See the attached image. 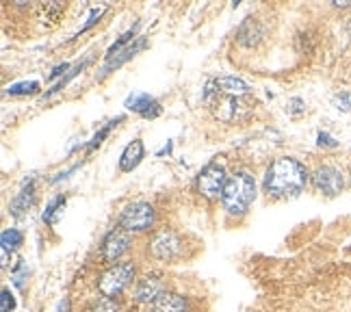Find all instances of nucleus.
Wrapping results in <instances>:
<instances>
[{"label":"nucleus","mask_w":351,"mask_h":312,"mask_svg":"<svg viewBox=\"0 0 351 312\" xmlns=\"http://www.w3.org/2000/svg\"><path fill=\"white\" fill-rule=\"evenodd\" d=\"M308 182V171L304 163H300L293 156H280L271 165L267 167L265 173V193L274 200H289L297 197Z\"/></svg>","instance_id":"1"},{"label":"nucleus","mask_w":351,"mask_h":312,"mask_svg":"<svg viewBox=\"0 0 351 312\" xmlns=\"http://www.w3.org/2000/svg\"><path fill=\"white\" fill-rule=\"evenodd\" d=\"M256 200V182L247 171L232 173L226 182L221 204L230 217H243Z\"/></svg>","instance_id":"2"},{"label":"nucleus","mask_w":351,"mask_h":312,"mask_svg":"<svg viewBox=\"0 0 351 312\" xmlns=\"http://www.w3.org/2000/svg\"><path fill=\"white\" fill-rule=\"evenodd\" d=\"M134 282H137V265L132 261H119L102 271L96 287L102 297L115 300V297H119L128 287H132Z\"/></svg>","instance_id":"3"},{"label":"nucleus","mask_w":351,"mask_h":312,"mask_svg":"<svg viewBox=\"0 0 351 312\" xmlns=\"http://www.w3.org/2000/svg\"><path fill=\"white\" fill-rule=\"evenodd\" d=\"M156 221V211L152 204L147 202H132L119 215L117 226L121 230H126L128 235H141V232H150Z\"/></svg>","instance_id":"4"},{"label":"nucleus","mask_w":351,"mask_h":312,"mask_svg":"<svg viewBox=\"0 0 351 312\" xmlns=\"http://www.w3.org/2000/svg\"><path fill=\"white\" fill-rule=\"evenodd\" d=\"M147 252L156 261L173 263L184 254V239L178 232H173V230H158V232L152 235L150 243H147Z\"/></svg>","instance_id":"5"},{"label":"nucleus","mask_w":351,"mask_h":312,"mask_svg":"<svg viewBox=\"0 0 351 312\" xmlns=\"http://www.w3.org/2000/svg\"><path fill=\"white\" fill-rule=\"evenodd\" d=\"M228 182L226 176V167L221 163H208L206 167H202V171L197 173V193L206 200H221L223 189Z\"/></svg>","instance_id":"6"},{"label":"nucleus","mask_w":351,"mask_h":312,"mask_svg":"<svg viewBox=\"0 0 351 312\" xmlns=\"http://www.w3.org/2000/svg\"><path fill=\"white\" fill-rule=\"evenodd\" d=\"M130 245H132V237L126 232V230H121L119 226L113 228L109 235L102 239V245H100V256L106 265H115L119 263L124 256L130 252Z\"/></svg>","instance_id":"7"},{"label":"nucleus","mask_w":351,"mask_h":312,"mask_svg":"<svg viewBox=\"0 0 351 312\" xmlns=\"http://www.w3.org/2000/svg\"><path fill=\"white\" fill-rule=\"evenodd\" d=\"M313 184L319 193L328 197H336L345 187V176L334 165H321L313 171Z\"/></svg>","instance_id":"8"},{"label":"nucleus","mask_w":351,"mask_h":312,"mask_svg":"<svg viewBox=\"0 0 351 312\" xmlns=\"http://www.w3.org/2000/svg\"><path fill=\"white\" fill-rule=\"evenodd\" d=\"M165 282L158 274H147L143 278H137L132 284V302L137 304H147L150 306L160 293H165Z\"/></svg>","instance_id":"9"},{"label":"nucleus","mask_w":351,"mask_h":312,"mask_svg":"<svg viewBox=\"0 0 351 312\" xmlns=\"http://www.w3.org/2000/svg\"><path fill=\"white\" fill-rule=\"evenodd\" d=\"M147 308H150V312H186L189 304H186L184 295L165 291V293H160Z\"/></svg>","instance_id":"10"},{"label":"nucleus","mask_w":351,"mask_h":312,"mask_svg":"<svg viewBox=\"0 0 351 312\" xmlns=\"http://www.w3.org/2000/svg\"><path fill=\"white\" fill-rule=\"evenodd\" d=\"M33 202H35V180H26L20 189V193L11 200L9 213L16 217V219H20V217H24L26 213H29Z\"/></svg>","instance_id":"11"},{"label":"nucleus","mask_w":351,"mask_h":312,"mask_svg":"<svg viewBox=\"0 0 351 312\" xmlns=\"http://www.w3.org/2000/svg\"><path fill=\"white\" fill-rule=\"evenodd\" d=\"M145 46H147L145 37H137L130 46H126L124 50H119L117 54H113L111 59H106V65L102 67V76H104V74H109V72H113V70H117V67H121L126 61H130V59L134 57V54L141 52Z\"/></svg>","instance_id":"12"},{"label":"nucleus","mask_w":351,"mask_h":312,"mask_svg":"<svg viewBox=\"0 0 351 312\" xmlns=\"http://www.w3.org/2000/svg\"><path fill=\"white\" fill-rule=\"evenodd\" d=\"M143 154H145V147H143V141L141 139H134L132 143H128L124 147V152H121V158H119V169L128 173L132 169L139 167V163L143 160Z\"/></svg>","instance_id":"13"},{"label":"nucleus","mask_w":351,"mask_h":312,"mask_svg":"<svg viewBox=\"0 0 351 312\" xmlns=\"http://www.w3.org/2000/svg\"><path fill=\"white\" fill-rule=\"evenodd\" d=\"M215 85H217L219 91L228 93L230 98H241V96H245V93H250V85L239 76H219V78H215Z\"/></svg>","instance_id":"14"},{"label":"nucleus","mask_w":351,"mask_h":312,"mask_svg":"<svg viewBox=\"0 0 351 312\" xmlns=\"http://www.w3.org/2000/svg\"><path fill=\"white\" fill-rule=\"evenodd\" d=\"M156 100L150 96V93H143V91H132L130 96L126 98L124 106L128 108V111H134V113H139L143 115L147 108H150Z\"/></svg>","instance_id":"15"},{"label":"nucleus","mask_w":351,"mask_h":312,"mask_svg":"<svg viewBox=\"0 0 351 312\" xmlns=\"http://www.w3.org/2000/svg\"><path fill=\"white\" fill-rule=\"evenodd\" d=\"M65 195H55L52 197L48 204H46V211L42 213V221L48 224V226H55L59 219H61V215H63V208H65Z\"/></svg>","instance_id":"16"},{"label":"nucleus","mask_w":351,"mask_h":312,"mask_svg":"<svg viewBox=\"0 0 351 312\" xmlns=\"http://www.w3.org/2000/svg\"><path fill=\"white\" fill-rule=\"evenodd\" d=\"M22 241H24V235L20 232L18 228H5L3 235H0V250L13 254L22 245Z\"/></svg>","instance_id":"17"},{"label":"nucleus","mask_w":351,"mask_h":312,"mask_svg":"<svg viewBox=\"0 0 351 312\" xmlns=\"http://www.w3.org/2000/svg\"><path fill=\"white\" fill-rule=\"evenodd\" d=\"M263 37L261 29H258V24H256L252 18H247V22L241 26V31H239V42L243 46H254V44H258V39Z\"/></svg>","instance_id":"18"},{"label":"nucleus","mask_w":351,"mask_h":312,"mask_svg":"<svg viewBox=\"0 0 351 312\" xmlns=\"http://www.w3.org/2000/svg\"><path fill=\"white\" fill-rule=\"evenodd\" d=\"M29 278H31L29 263L20 259L16 265H13V269H11V284H13V287H16L18 291H24V289H26V282H29Z\"/></svg>","instance_id":"19"},{"label":"nucleus","mask_w":351,"mask_h":312,"mask_svg":"<svg viewBox=\"0 0 351 312\" xmlns=\"http://www.w3.org/2000/svg\"><path fill=\"white\" fill-rule=\"evenodd\" d=\"M239 98H230L228 96L226 100H219L217 108H215V115H217L221 121H232L239 113Z\"/></svg>","instance_id":"20"},{"label":"nucleus","mask_w":351,"mask_h":312,"mask_svg":"<svg viewBox=\"0 0 351 312\" xmlns=\"http://www.w3.org/2000/svg\"><path fill=\"white\" fill-rule=\"evenodd\" d=\"M119 121H124V117H121V115H117V117H115V119H111V121H106V124H104L96 134H93L91 141L87 143V152H93V150H96V147H100V145H102V141H104L106 137H109L111 130L119 124Z\"/></svg>","instance_id":"21"},{"label":"nucleus","mask_w":351,"mask_h":312,"mask_svg":"<svg viewBox=\"0 0 351 312\" xmlns=\"http://www.w3.org/2000/svg\"><path fill=\"white\" fill-rule=\"evenodd\" d=\"M137 29H139V22L137 24H134L132 26V29H128L124 35H121L119 39H117V42L115 44H111V48L109 50H106V59H111L113 57V54H117L119 50H124L126 46H130L132 42H134V39H137Z\"/></svg>","instance_id":"22"},{"label":"nucleus","mask_w":351,"mask_h":312,"mask_svg":"<svg viewBox=\"0 0 351 312\" xmlns=\"http://www.w3.org/2000/svg\"><path fill=\"white\" fill-rule=\"evenodd\" d=\"M89 63H91V57H87L85 61H80V63H78L76 67H72V70H70V72H67V74H65V76H63V78L59 80V83H57L55 87H52L50 91H46V93H44V98H50V96H52V93H57V91H61V89H63V87H65L67 83H70V80H72L74 76H78L80 72H83V70H85V67H87Z\"/></svg>","instance_id":"23"},{"label":"nucleus","mask_w":351,"mask_h":312,"mask_svg":"<svg viewBox=\"0 0 351 312\" xmlns=\"http://www.w3.org/2000/svg\"><path fill=\"white\" fill-rule=\"evenodd\" d=\"M39 91L37 80H22V83H13L7 87V96H31Z\"/></svg>","instance_id":"24"},{"label":"nucleus","mask_w":351,"mask_h":312,"mask_svg":"<svg viewBox=\"0 0 351 312\" xmlns=\"http://www.w3.org/2000/svg\"><path fill=\"white\" fill-rule=\"evenodd\" d=\"M89 312H121L119 308V302L117 300H109V297H102L96 304L91 306Z\"/></svg>","instance_id":"25"},{"label":"nucleus","mask_w":351,"mask_h":312,"mask_svg":"<svg viewBox=\"0 0 351 312\" xmlns=\"http://www.w3.org/2000/svg\"><path fill=\"white\" fill-rule=\"evenodd\" d=\"M16 310V297H13L9 287H3L0 291V312H13Z\"/></svg>","instance_id":"26"},{"label":"nucleus","mask_w":351,"mask_h":312,"mask_svg":"<svg viewBox=\"0 0 351 312\" xmlns=\"http://www.w3.org/2000/svg\"><path fill=\"white\" fill-rule=\"evenodd\" d=\"M102 13H104V7H93L91 13H89V18H87V22L80 26V33H85L87 29H91V26L102 18Z\"/></svg>","instance_id":"27"},{"label":"nucleus","mask_w":351,"mask_h":312,"mask_svg":"<svg viewBox=\"0 0 351 312\" xmlns=\"http://www.w3.org/2000/svg\"><path fill=\"white\" fill-rule=\"evenodd\" d=\"M304 111H306V104H304L302 98H291V100H289V104H287V113H291V115H302Z\"/></svg>","instance_id":"28"},{"label":"nucleus","mask_w":351,"mask_h":312,"mask_svg":"<svg viewBox=\"0 0 351 312\" xmlns=\"http://www.w3.org/2000/svg\"><path fill=\"white\" fill-rule=\"evenodd\" d=\"M334 102H336V108H339V111H345V113L351 111V98H349V93H345V91L336 93Z\"/></svg>","instance_id":"29"},{"label":"nucleus","mask_w":351,"mask_h":312,"mask_svg":"<svg viewBox=\"0 0 351 312\" xmlns=\"http://www.w3.org/2000/svg\"><path fill=\"white\" fill-rule=\"evenodd\" d=\"M317 143L321 145V147H339V141H336L332 134H328V132H319L317 134Z\"/></svg>","instance_id":"30"},{"label":"nucleus","mask_w":351,"mask_h":312,"mask_svg":"<svg viewBox=\"0 0 351 312\" xmlns=\"http://www.w3.org/2000/svg\"><path fill=\"white\" fill-rule=\"evenodd\" d=\"M67 72H70V65H67V63H61V65H57V67H55V70H52L50 78H59V76H65Z\"/></svg>","instance_id":"31"},{"label":"nucleus","mask_w":351,"mask_h":312,"mask_svg":"<svg viewBox=\"0 0 351 312\" xmlns=\"http://www.w3.org/2000/svg\"><path fill=\"white\" fill-rule=\"evenodd\" d=\"M78 167H80V165H72L70 169H65V171H59V173L55 176V178H52V182H61V180H63V178H67V176H70L72 171H76Z\"/></svg>","instance_id":"32"},{"label":"nucleus","mask_w":351,"mask_h":312,"mask_svg":"<svg viewBox=\"0 0 351 312\" xmlns=\"http://www.w3.org/2000/svg\"><path fill=\"white\" fill-rule=\"evenodd\" d=\"M67 308H70V300H67V297H63V300L59 302V308H57V312H67Z\"/></svg>","instance_id":"33"},{"label":"nucleus","mask_w":351,"mask_h":312,"mask_svg":"<svg viewBox=\"0 0 351 312\" xmlns=\"http://www.w3.org/2000/svg\"><path fill=\"white\" fill-rule=\"evenodd\" d=\"M169 152H171V141H169L165 147H160V150L156 152V156H165V154H169Z\"/></svg>","instance_id":"34"},{"label":"nucleus","mask_w":351,"mask_h":312,"mask_svg":"<svg viewBox=\"0 0 351 312\" xmlns=\"http://www.w3.org/2000/svg\"><path fill=\"white\" fill-rule=\"evenodd\" d=\"M0 252H3V267H7V265H9V256H11V254H9V252H5V250H0Z\"/></svg>","instance_id":"35"},{"label":"nucleus","mask_w":351,"mask_h":312,"mask_svg":"<svg viewBox=\"0 0 351 312\" xmlns=\"http://www.w3.org/2000/svg\"><path fill=\"white\" fill-rule=\"evenodd\" d=\"M349 184H351V171H349Z\"/></svg>","instance_id":"36"}]
</instances>
